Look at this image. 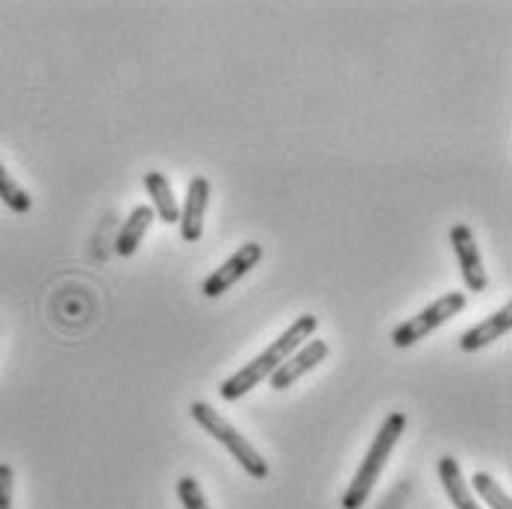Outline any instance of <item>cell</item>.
Instances as JSON below:
<instances>
[{
  "label": "cell",
  "instance_id": "1",
  "mask_svg": "<svg viewBox=\"0 0 512 509\" xmlns=\"http://www.w3.org/2000/svg\"><path fill=\"white\" fill-rule=\"evenodd\" d=\"M315 330H318V318L315 315H301V318H295L292 321V327H286L259 357H254L245 368H239L236 374H230L224 383H221V401H239V398H245L251 389H256L259 383H265L286 359L292 357L304 342H309L312 336H315Z\"/></svg>",
  "mask_w": 512,
  "mask_h": 509
},
{
  "label": "cell",
  "instance_id": "2",
  "mask_svg": "<svg viewBox=\"0 0 512 509\" xmlns=\"http://www.w3.org/2000/svg\"><path fill=\"white\" fill-rule=\"evenodd\" d=\"M404 430H407V415H404V412H392V415L380 424V430H377V436H374V442H371L368 454H365L362 465H359L357 477L351 480L348 492L342 495V509L365 507V501H368L371 489L377 486V480H380V474H383L386 462H389V457H392V451H395L398 439L404 436Z\"/></svg>",
  "mask_w": 512,
  "mask_h": 509
},
{
  "label": "cell",
  "instance_id": "3",
  "mask_svg": "<svg viewBox=\"0 0 512 509\" xmlns=\"http://www.w3.org/2000/svg\"><path fill=\"white\" fill-rule=\"evenodd\" d=\"M189 412H192V418L198 421V427H204L206 433L215 439V442H221L230 454H233V459L254 477V480H265L268 477V462L262 459V454L256 451L254 445L218 412L215 407H209V404H204V401H195L192 407H189Z\"/></svg>",
  "mask_w": 512,
  "mask_h": 509
},
{
  "label": "cell",
  "instance_id": "4",
  "mask_svg": "<svg viewBox=\"0 0 512 509\" xmlns=\"http://www.w3.org/2000/svg\"><path fill=\"white\" fill-rule=\"evenodd\" d=\"M465 304H468V298L462 292H448V295L436 298L433 304L424 306L418 315H412L410 321H404V324H398L392 330V345L395 348H412V345H418L424 336H430L433 330H439L445 321L457 318L462 309H465Z\"/></svg>",
  "mask_w": 512,
  "mask_h": 509
},
{
  "label": "cell",
  "instance_id": "5",
  "mask_svg": "<svg viewBox=\"0 0 512 509\" xmlns=\"http://www.w3.org/2000/svg\"><path fill=\"white\" fill-rule=\"evenodd\" d=\"M262 259V245L259 242H245L236 254L230 256L218 271H212L201 286L204 298H221L224 292H230L248 271H254L256 262Z\"/></svg>",
  "mask_w": 512,
  "mask_h": 509
},
{
  "label": "cell",
  "instance_id": "6",
  "mask_svg": "<svg viewBox=\"0 0 512 509\" xmlns=\"http://www.w3.org/2000/svg\"><path fill=\"white\" fill-rule=\"evenodd\" d=\"M327 354H330V345L324 342V339H309V342H304L292 357L286 359L271 377H268V386L274 389V392H286V389H292L304 374H309L315 365H321L324 359H327Z\"/></svg>",
  "mask_w": 512,
  "mask_h": 509
},
{
  "label": "cell",
  "instance_id": "7",
  "mask_svg": "<svg viewBox=\"0 0 512 509\" xmlns=\"http://www.w3.org/2000/svg\"><path fill=\"white\" fill-rule=\"evenodd\" d=\"M451 248L457 254V262H460V274L462 283L468 292H486L489 286V277H486V268H483V259H480V248L474 242V233L468 224H454L451 227Z\"/></svg>",
  "mask_w": 512,
  "mask_h": 509
},
{
  "label": "cell",
  "instance_id": "8",
  "mask_svg": "<svg viewBox=\"0 0 512 509\" xmlns=\"http://www.w3.org/2000/svg\"><path fill=\"white\" fill-rule=\"evenodd\" d=\"M206 206H209V180L206 177H192L189 189H186V201L180 209V236L183 242L195 245L204 236V218Z\"/></svg>",
  "mask_w": 512,
  "mask_h": 509
},
{
  "label": "cell",
  "instance_id": "9",
  "mask_svg": "<svg viewBox=\"0 0 512 509\" xmlns=\"http://www.w3.org/2000/svg\"><path fill=\"white\" fill-rule=\"evenodd\" d=\"M512 327V306L504 304L501 309H495L489 318H483L480 324H474V327H468L465 333L460 336V351L465 354H474V351H480V348H486V345H492V342H498L501 336H507Z\"/></svg>",
  "mask_w": 512,
  "mask_h": 509
},
{
  "label": "cell",
  "instance_id": "10",
  "mask_svg": "<svg viewBox=\"0 0 512 509\" xmlns=\"http://www.w3.org/2000/svg\"><path fill=\"white\" fill-rule=\"evenodd\" d=\"M439 480H442V486H445V492H448L451 504H454L457 509H483L480 507V501L474 498L471 486L465 483L460 462H457L454 457L439 459Z\"/></svg>",
  "mask_w": 512,
  "mask_h": 509
},
{
  "label": "cell",
  "instance_id": "11",
  "mask_svg": "<svg viewBox=\"0 0 512 509\" xmlns=\"http://www.w3.org/2000/svg\"><path fill=\"white\" fill-rule=\"evenodd\" d=\"M154 218L156 215L151 206H136V209L127 215V221H124V227H121V233H118V242H115L118 256H133L139 251V245H142L148 227L154 224Z\"/></svg>",
  "mask_w": 512,
  "mask_h": 509
},
{
  "label": "cell",
  "instance_id": "12",
  "mask_svg": "<svg viewBox=\"0 0 512 509\" xmlns=\"http://www.w3.org/2000/svg\"><path fill=\"white\" fill-rule=\"evenodd\" d=\"M145 189H148V195H151V209H154V215H159L165 224H177L180 221V204H177V198H174V189H171V183H168V177L165 174H159V171H148L145 174Z\"/></svg>",
  "mask_w": 512,
  "mask_h": 509
},
{
  "label": "cell",
  "instance_id": "13",
  "mask_svg": "<svg viewBox=\"0 0 512 509\" xmlns=\"http://www.w3.org/2000/svg\"><path fill=\"white\" fill-rule=\"evenodd\" d=\"M471 492H477L480 501H483L486 507L512 509L510 495H507V492L501 489V483H495L486 471H477V474L471 477Z\"/></svg>",
  "mask_w": 512,
  "mask_h": 509
},
{
  "label": "cell",
  "instance_id": "14",
  "mask_svg": "<svg viewBox=\"0 0 512 509\" xmlns=\"http://www.w3.org/2000/svg\"><path fill=\"white\" fill-rule=\"evenodd\" d=\"M0 201L9 206L12 212H18V215H24V212L33 209V198L24 192V186L15 183V177H9V171H6L3 162H0Z\"/></svg>",
  "mask_w": 512,
  "mask_h": 509
},
{
  "label": "cell",
  "instance_id": "15",
  "mask_svg": "<svg viewBox=\"0 0 512 509\" xmlns=\"http://www.w3.org/2000/svg\"><path fill=\"white\" fill-rule=\"evenodd\" d=\"M177 495H180V504L183 509H209L206 507L204 489L195 477H180L177 480Z\"/></svg>",
  "mask_w": 512,
  "mask_h": 509
},
{
  "label": "cell",
  "instance_id": "16",
  "mask_svg": "<svg viewBox=\"0 0 512 509\" xmlns=\"http://www.w3.org/2000/svg\"><path fill=\"white\" fill-rule=\"evenodd\" d=\"M12 492H15V471L12 465L0 462V509H12Z\"/></svg>",
  "mask_w": 512,
  "mask_h": 509
}]
</instances>
